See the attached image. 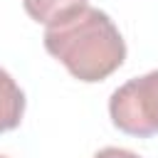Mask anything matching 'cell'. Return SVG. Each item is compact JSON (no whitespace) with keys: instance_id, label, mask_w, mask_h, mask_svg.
Instances as JSON below:
<instances>
[{"instance_id":"6da1fadb","label":"cell","mask_w":158,"mask_h":158,"mask_svg":"<svg viewBox=\"0 0 158 158\" xmlns=\"http://www.w3.org/2000/svg\"><path fill=\"white\" fill-rule=\"evenodd\" d=\"M44 49L67 72L86 84L104 81L126 59V42L114 20L96 7H84L44 30Z\"/></svg>"},{"instance_id":"7a4b0ae2","label":"cell","mask_w":158,"mask_h":158,"mask_svg":"<svg viewBox=\"0 0 158 158\" xmlns=\"http://www.w3.org/2000/svg\"><path fill=\"white\" fill-rule=\"evenodd\" d=\"M109 114L114 126L128 136L158 133V69L121 84L109 99Z\"/></svg>"},{"instance_id":"3957f363","label":"cell","mask_w":158,"mask_h":158,"mask_svg":"<svg viewBox=\"0 0 158 158\" xmlns=\"http://www.w3.org/2000/svg\"><path fill=\"white\" fill-rule=\"evenodd\" d=\"M25 114V94L17 81L0 67V133L20 126Z\"/></svg>"},{"instance_id":"277c9868","label":"cell","mask_w":158,"mask_h":158,"mask_svg":"<svg viewBox=\"0 0 158 158\" xmlns=\"http://www.w3.org/2000/svg\"><path fill=\"white\" fill-rule=\"evenodd\" d=\"M27 15L35 22H42L47 27L64 22L67 17L77 15L89 5V0H22Z\"/></svg>"},{"instance_id":"5b68a950","label":"cell","mask_w":158,"mask_h":158,"mask_svg":"<svg viewBox=\"0 0 158 158\" xmlns=\"http://www.w3.org/2000/svg\"><path fill=\"white\" fill-rule=\"evenodd\" d=\"M94 158H141L138 153L128 151V148H116V146H109V148H101Z\"/></svg>"},{"instance_id":"8992f818","label":"cell","mask_w":158,"mask_h":158,"mask_svg":"<svg viewBox=\"0 0 158 158\" xmlns=\"http://www.w3.org/2000/svg\"><path fill=\"white\" fill-rule=\"evenodd\" d=\"M0 158H7V156H0Z\"/></svg>"}]
</instances>
